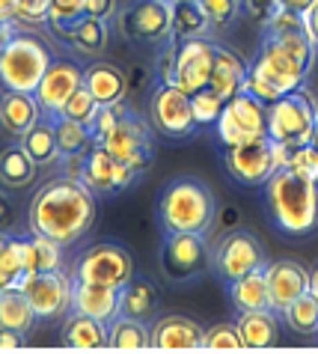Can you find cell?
<instances>
[{"mask_svg": "<svg viewBox=\"0 0 318 354\" xmlns=\"http://www.w3.org/2000/svg\"><path fill=\"white\" fill-rule=\"evenodd\" d=\"M262 48L247 72L244 90L265 104H274L286 93L301 90L315 66V42L310 39L301 15L277 12L262 24Z\"/></svg>", "mask_w": 318, "mask_h": 354, "instance_id": "6da1fadb", "label": "cell"}, {"mask_svg": "<svg viewBox=\"0 0 318 354\" xmlns=\"http://www.w3.org/2000/svg\"><path fill=\"white\" fill-rule=\"evenodd\" d=\"M98 194H93L75 176H54L30 196L27 221L30 232L48 235L63 248L81 244L95 226Z\"/></svg>", "mask_w": 318, "mask_h": 354, "instance_id": "7a4b0ae2", "label": "cell"}, {"mask_svg": "<svg viewBox=\"0 0 318 354\" xmlns=\"http://www.w3.org/2000/svg\"><path fill=\"white\" fill-rule=\"evenodd\" d=\"M268 218L286 235H310L318 230V182L280 167L265 182Z\"/></svg>", "mask_w": 318, "mask_h": 354, "instance_id": "3957f363", "label": "cell"}, {"mask_svg": "<svg viewBox=\"0 0 318 354\" xmlns=\"http://www.w3.org/2000/svg\"><path fill=\"white\" fill-rule=\"evenodd\" d=\"M221 214L214 191L196 176H176L158 196V221L164 232H203L208 235Z\"/></svg>", "mask_w": 318, "mask_h": 354, "instance_id": "277c9868", "label": "cell"}, {"mask_svg": "<svg viewBox=\"0 0 318 354\" xmlns=\"http://www.w3.org/2000/svg\"><path fill=\"white\" fill-rule=\"evenodd\" d=\"M54 60L51 45L42 36H36V30H18L12 36V42L0 57V84L6 90H21V93H36L42 75L48 72V66Z\"/></svg>", "mask_w": 318, "mask_h": 354, "instance_id": "5b68a950", "label": "cell"}, {"mask_svg": "<svg viewBox=\"0 0 318 354\" xmlns=\"http://www.w3.org/2000/svg\"><path fill=\"white\" fill-rule=\"evenodd\" d=\"M286 158H289V146L274 143L271 137H259V140L238 143V146H223L226 173L235 182L250 185V188H265V182L280 167H286Z\"/></svg>", "mask_w": 318, "mask_h": 354, "instance_id": "8992f818", "label": "cell"}, {"mask_svg": "<svg viewBox=\"0 0 318 354\" xmlns=\"http://www.w3.org/2000/svg\"><path fill=\"white\" fill-rule=\"evenodd\" d=\"M214 248L203 232H164L161 244V268L167 280L191 283L214 268Z\"/></svg>", "mask_w": 318, "mask_h": 354, "instance_id": "52a82bcc", "label": "cell"}, {"mask_svg": "<svg viewBox=\"0 0 318 354\" xmlns=\"http://www.w3.org/2000/svg\"><path fill=\"white\" fill-rule=\"evenodd\" d=\"M315 125V98L301 90L268 104V137L280 146H306Z\"/></svg>", "mask_w": 318, "mask_h": 354, "instance_id": "ba28073f", "label": "cell"}, {"mask_svg": "<svg viewBox=\"0 0 318 354\" xmlns=\"http://www.w3.org/2000/svg\"><path fill=\"white\" fill-rule=\"evenodd\" d=\"M72 277L84 283H104L122 289L134 277V259L119 241H95L77 253L72 265Z\"/></svg>", "mask_w": 318, "mask_h": 354, "instance_id": "9c48e42d", "label": "cell"}, {"mask_svg": "<svg viewBox=\"0 0 318 354\" xmlns=\"http://www.w3.org/2000/svg\"><path fill=\"white\" fill-rule=\"evenodd\" d=\"M116 27L137 45H164L173 36L170 0H128L116 12Z\"/></svg>", "mask_w": 318, "mask_h": 354, "instance_id": "30bf717a", "label": "cell"}, {"mask_svg": "<svg viewBox=\"0 0 318 354\" xmlns=\"http://www.w3.org/2000/svg\"><path fill=\"white\" fill-rule=\"evenodd\" d=\"M146 113H149L152 131L167 137V140H182V137H191L200 129L194 120L191 95L185 90H178L176 84H158L155 93L149 95Z\"/></svg>", "mask_w": 318, "mask_h": 354, "instance_id": "8fae6325", "label": "cell"}, {"mask_svg": "<svg viewBox=\"0 0 318 354\" xmlns=\"http://www.w3.org/2000/svg\"><path fill=\"white\" fill-rule=\"evenodd\" d=\"M214 129L221 146H238L268 137V104L241 90L223 104V113Z\"/></svg>", "mask_w": 318, "mask_h": 354, "instance_id": "7c38bea8", "label": "cell"}, {"mask_svg": "<svg viewBox=\"0 0 318 354\" xmlns=\"http://www.w3.org/2000/svg\"><path fill=\"white\" fill-rule=\"evenodd\" d=\"M107 152L113 155L119 164L131 167L134 173H146L155 161V143H152V125L143 122L131 107L122 113V120L116 122V129L102 140Z\"/></svg>", "mask_w": 318, "mask_h": 354, "instance_id": "4fadbf2b", "label": "cell"}, {"mask_svg": "<svg viewBox=\"0 0 318 354\" xmlns=\"http://www.w3.org/2000/svg\"><path fill=\"white\" fill-rule=\"evenodd\" d=\"M21 289L27 295L30 307H33L36 319L57 322L72 313V295H75V277L63 268L57 271H36L24 277Z\"/></svg>", "mask_w": 318, "mask_h": 354, "instance_id": "5bb4252c", "label": "cell"}, {"mask_svg": "<svg viewBox=\"0 0 318 354\" xmlns=\"http://www.w3.org/2000/svg\"><path fill=\"white\" fill-rule=\"evenodd\" d=\"M214 274L232 283L250 271L265 268V250L250 230H230L214 241Z\"/></svg>", "mask_w": 318, "mask_h": 354, "instance_id": "9a60e30c", "label": "cell"}, {"mask_svg": "<svg viewBox=\"0 0 318 354\" xmlns=\"http://www.w3.org/2000/svg\"><path fill=\"white\" fill-rule=\"evenodd\" d=\"M77 179H81L93 194L107 196V194L128 191L137 179H140V173H134L131 167L119 164L113 155L107 152L104 143H93V146H89V149L84 152V158H81V170H77Z\"/></svg>", "mask_w": 318, "mask_h": 354, "instance_id": "2e32d148", "label": "cell"}, {"mask_svg": "<svg viewBox=\"0 0 318 354\" xmlns=\"http://www.w3.org/2000/svg\"><path fill=\"white\" fill-rule=\"evenodd\" d=\"M214 57H217V45L205 36L178 42L173 84L178 90H185L187 95L200 93L203 86H208V77H212V68H214Z\"/></svg>", "mask_w": 318, "mask_h": 354, "instance_id": "e0dca14e", "label": "cell"}, {"mask_svg": "<svg viewBox=\"0 0 318 354\" xmlns=\"http://www.w3.org/2000/svg\"><path fill=\"white\" fill-rule=\"evenodd\" d=\"M81 84H84V66L72 60V57H54L33 95H36V102L42 104L45 116L54 120V116H59V111H63V104L68 102V95Z\"/></svg>", "mask_w": 318, "mask_h": 354, "instance_id": "ac0fdd59", "label": "cell"}, {"mask_svg": "<svg viewBox=\"0 0 318 354\" xmlns=\"http://www.w3.org/2000/svg\"><path fill=\"white\" fill-rule=\"evenodd\" d=\"M265 277L271 292V310L277 316H283L303 292H310V271L294 259H277L265 265Z\"/></svg>", "mask_w": 318, "mask_h": 354, "instance_id": "d6986e66", "label": "cell"}, {"mask_svg": "<svg viewBox=\"0 0 318 354\" xmlns=\"http://www.w3.org/2000/svg\"><path fill=\"white\" fill-rule=\"evenodd\" d=\"M205 330L187 316H158L152 322V348L158 351H196Z\"/></svg>", "mask_w": 318, "mask_h": 354, "instance_id": "ffe728a7", "label": "cell"}, {"mask_svg": "<svg viewBox=\"0 0 318 354\" xmlns=\"http://www.w3.org/2000/svg\"><path fill=\"white\" fill-rule=\"evenodd\" d=\"M45 116L42 104L36 102L33 93L21 90H0V129L12 137H24L33 125Z\"/></svg>", "mask_w": 318, "mask_h": 354, "instance_id": "44dd1931", "label": "cell"}, {"mask_svg": "<svg viewBox=\"0 0 318 354\" xmlns=\"http://www.w3.org/2000/svg\"><path fill=\"white\" fill-rule=\"evenodd\" d=\"M161 313V292H158L155 280L149 277H134L119 289V316L137 319V322H155Z\"/></svg>", "mask_w": 318, "mask_h": 354, "instance_id": "7402d4cb", "label": "cell"}, {"mask_svg": "<svg viewBox=\"0 0 318 354\" xmlns=\"http://www.w3.org/2000/svg\"><path fill=\"white\" fill-rule=\"evenodd\" d=\"M72 310L93 316L98 322H113L119 316V289L104 286V283H84L75 280V295H72Z\"/></svg>", "mask_w": 318, "mask_h": 354, "instance_id": "603a6c76", "label": "cell"}, {"mask_svg": "<svg viewBox=\"0 0 318 354\" xmlns=\"http://www.w3.org/2000/svg\"><path fill=\"white\" fill-rule=\"evenodd\" d=\"M84 84L98 104H116L128 93V77L119 66L107 60H93L84 68Z\"/></svg>", "mask_w": 318, "mask_h": 354, "instance_id": "cb8c5ba5", "label": "cell"}, {"mask_svg": "<svg viewBox=\"0 0 318 354\" xmlns=\"http://www.w3.org/2000/svg\"><path fill=\"white\" fill-rule=\"evenodd\" d=\"M36 176H39V164L33 161V155L24 149V143L18 137L0 149V185L3 188L24 191L36 182Z\"/></svg>", "mask_w": 318, "mask_h": 354, "instance_id": "d4e9b609", "label": "cell"}, {"mask_svg": "<svg viewBox=\"0 0 318 354\" xmlns=\"http://www.w3.org/2000/svg\"><path fill=\"white\" fill-rule=\"evenodd\" d=\"M247 72H250V66L244 63L241 54H235L232 48L217 45V57H214V68H212V77H208V86H212L223 102H230L232 95H238L244 90Z\"/></svg>", "mask_w": 318, "mask_h": 354, "instance_id": "484cf974", "label": "cell"}, {"mask_svg": "<svg viewBox=\"0 0 318 354\" xmlns=\"http://www.w3.org/2000/svg\"><path fill=\"white\" fill-rule=\"evenodd\" d=\"M27 274V235L0 230V289L21 286Z\"/></svg>", "mask_w": 318, "mask_h": 354, "instance_id": "4316f807", "label": "cell"}, {"mask_svg": "<svg viewBox=\"0 0 318 354\" xmlns=\"http://www.w3.org/2000/svg\"><path fill=\"white\" fill-rule=\"evenodd\" d=\"M238 330L244 337V348H268L280 339V319L268 310H244L238 313Z\"/></svg>", "mask_w": 318, "mask_h": 354, "instance_id": "83f0119b", "label": "cell"}, {"mask_svg": "<svg viewBox=\"0 0 318 354\" xmlns=\"http://www.w3.org/2000/svg\"><path fill=\"white\" fill-rule=\"evenodd\" d=\"M24 143V149L33 155V161L39 164V170H57L63 155H59V146H57V129H54V120L51 116H42L33 129H30L24 137H18Z\"/></svg>", "mask_w": 318, "mask_h": 354, "instance_id": "f1b7e54d", "label": "cell"}, {"mask_svg": "<svg viewBox=\"0 0 318 354\" xmlns=\"http://www.w3.org/2000/svg\"><path fill=\"white\" fill-rule=\"evenodd\" d=\"M107 42H111V21L95 18V15H84L66 39V45L72 48V51L93 57V60H98V57L107 51Z\"/></svg>", "mask_w": 318, "mask_h": 354, "instance_id": "f546056e", "label": "cell"}, {"mask_svg": "<svg viewBox=\"0 0 318 354\" xmlns=\"http://www.w3.org/2000/svg\"><path fill=\"white\" fill-rule=\"evenodd\" d=\"M226 289H230V301H232V307L238 313H244V310H268V307H271V292H268L265 268L250 271V274H244V277L226 283Z\"/></svg>", "mask_w": 318, "mask_h": 354, "instance_id": "4dcf8cb0", "label": "cell"}, {"mask_svg": "<svg viewBox=\"0 0 318 354\" xmlns=\"http://www.w3.org/2000/svg\"><path fill=\"white\" fill-rule=\"evenodd\" d=\"M63 342L68 348H104L107 346V324L72 310L63 324Z\"/></svg>", "mask_w": 318, "mask_h": 354, "instance_id": "1f68e13d", "label": "cell"}, {"mask_svg": "<svg viewBox=\"0 0 318 354\" xmlns=\"http://www.w3.org/2000/svg\"><path fill=\"white\" fill-rule=\"evenodd\" d=\"M107 346L116 351H146L152 348V328L146 322L116 316L107 322Z\"/></svg>", "mask_w": 318, "mask_h": 354, "instance_id": "d6a6232c", "label": "cell"}, {"mask_svg": "<svg viewBox=\"0 0 318 354\" xmlns=\"http://www.w3.org/2000/svg\"><path fill=\"white\" fill-rule=\"evenodd\" d=\"M170 3H173V39H178V42L200 39L208 36V30H214L205 9L200 6V0H170Z\"/></svg>", "mask_w": 318, "mask_h": 354, "instance_id": "836d02e7", "label": "cell"}, {"mask_svg": "<svg viewBox=\"0 0 318 354\" xmlns=\"http://www.w3.org/2000/svg\"><path fill=\"white\" fill-rule=\"evenodd\" d=\"M33 324H36V313H33V307H30L24 289L21 286L0 289V328H12V330L30 333Z\"/></svg>", "mask_w": 318, "mask_h": 354, "instance_id": "e575fe53", "label": "cell"}, {"mask_svg": "<svg viewBox=\"0 0 318 354\" xmlns=\"http://www.w3.org/2000/svg\"><path fill=\"white\" fill-rule=\"evenodd\" d=\"M54 129H57V146H59L63 161L81 158L89 146L95 143V137H93V131H89L86 122H75V120H68V116H54Z\"/></svg>", "mask_w": 318, "mask_h": 354, "instance_id": "d590c367", "label": "cell"}, {"mask_svg": "<svg viewBox=\"0 0 318 354\" xmlns=\"http://www.w3.org/2000/svg\"><path fill=\"white\" fill-rule=\"evenodd\" d=\"M63 268V244H57L48 235H27V271H57ZM27 274V277H30Z\"/></svg>", "mask_w": 318, "mask_h": 354, "instance_id": "8d00e7d4", "label": "cell"}, {"mask_svg": "<svg viewBox=\"0 0 318 354\" xmlns=\"http://www.w3.org/2000/svg\"><path fill=\"white\" fill-rule=\"evenodd\" d=\"M86 15V0H51V12H48V30L54 39L66 45L72 27Z\"/></svg>", "mask_w": 318, "mask_h": 354, "instance_id": "74e56055", "label": "cell"}, {"mask_svg": "<svg viewBox=\"0 0 318 354\" xmlns=\"http://www.w3.org/2000/svg\"><path fill=\"white\" fill-rule=\"evenodd\" d=\"M283 319L297 337H312V333H318V295L312 289L303 292L301 298L283 313Z\"/></svg>", "mask_w": 318, "mask_h": 354, "instance_id": "f35d334b", "label": "cell"}, {"mask_svg": "<svg viewBox=\"0 0 318 354\" xmlns=\"http://www.w3.org/2000/svg\"><path fill=\"white\" fill-rule=\"evenodd\" d=\"M191 104H194V120H196V125H200V129H208V125H217L226 102L212 90V86H203L200 93L191 95Z\"/></svg>", "mask_w": 318, "mask_h": 354, "instance_id": "ab89813d", "label": "cell"}, {"mask_svg": "<svg viewBox=\"0 0 318 354\" xmlns=\"http://www.w3.org/2000/svg\"><path fill=\"white\" fill-rule=\"evenodd\" d=\"M203 348H208V351H238V348H244V337H241V330H238V322L235 324L223 322V324L208 328L205 337H203Z\"/></svg>", "mask_w": 318, "mask_h": 354, "instance_id": "60d3db41", "label": "cell"}, {"mask_svg": "<svg viewBox=\"0 0 318 354\" xmlns=\"http://www.w3.org/2000/svg\"><path fill=\"white\" fill-rule=\"evenodd\" d=\"M48 12H51V0H18L12 18L24 30H39V27H48Z\"/></svg>", "mask_w": 318, "mask_h": 354, "instance_id": "b9f144b4", "label": "cell"}, {"mask_svg": "<svg viewBox=\"0 0 318 354\" xmlns=\"http://www.w3.org/2000/svg\"><path fill=\"white\" fill-rule=\"evenodd\" d=\"M98 111V102L93 98V93L86 90V84H81L77 90L68 95V102L63 104V111H59V116H68V120H75V122H86L95 116Z\"/></svg>", "mask_w": 318, "mask_h": 354, "instance_id": "7bdbcfd3", "label": "cell"}, {"mask_svg": "<svg viewBox=\"0 0 318 354\" xmlns=\"http://www.w3.org/2000/svg\"><path fill=\"white\" fill-rule=\"evenodd\" d=\"M200 6L205 9L214 30H230L241 12V0H200Z\"/></svg>", "mask_w": 318, "mask_h": 354, "instance_id": "ee69618b", "label": "cell"}, {"mask_svg": "<svg viewBox=\"0 0 318 354\" xmlns=\"http://www.w3.org/2000/svg\"><path fill=\"white\" fill-rule=\"evenodd\" d=\"M125 111H128V104H125V102H116V104H98L95 116L89 120V131H93L95 143H102L104 137L116 129V122L122 120V113H125Z\"/></svg>", "mask_w": 318, "mask_h": 354, "instance_id": "f6af8a7d", "label": "cell"}, {"mask_svg": "<svg viewBox=\"0 0 318 354\" xmlns=\"http://www.w3.org/2000/svg\"><path fill=\"white\" fill-rule=\"evenodd\" d=\"M286 167L294 173L306 176V179L318 182V155L310 149V143L306 146H292L289 149V158H286Z\"/></svg>", "mask_w": 318, "mask_h": 354, "instance_id": "bcb514c9", "label": "cell"}, {"mask_svg": "<svg viewBox=\"0 0 318 354\" xmlns=\"http://www.w3.org/2000/svg\"><path fill=\"white\" fill-rule=\"evenodd\" d=\"M241 12L256 24H265L277 12V0H241Z\"/></svg>", "mask_w": 318, "mask_h": 354, "instance_id": "7dc6e473", "label": "cell"}, {"mask_svg": "<svg viewBox=\"0 0 318 354\" xmlns=\"http://www.w3.org/2000/svg\"><path fill=\"white\" fill-rule=\"evenodd\" d=\"M6 191H9V188H3V185H0V230L12 232V223H15V218H18V209H15L12 196H9Z\"/></svg>", "mask_w": 318, "mask_h": 354, "instance_id": "c3c4849f", "label": "cell"}, {"mask_svg": "<svg viewBox=\"0 0 318 354\" xmlns=\"http://www.w3.org/2000/svg\"><path fill=\"white\" fill-rule=\"evenodd\" d=\"M116 12H119L116 0H86V15H95V18H104V21H113Z\"/></svg>", "mask_w": 318, "mask_h": 354, "instance_id": "681fc988", "label": "cell"}, {"mask_svg": "<svg viewBox=\"0 0 318 354\" xmlns=\"http://www.w3.org/2000/svg\"><path fill=\"white\" fill-rule=\"evenodd\" d=\"M21 30V27L15 24V18H3L0 15V57H3V51L9 48V42H12V36Z\"/></svg>", "mask_w": 318, "mask_h": 354, "instance_id": "f907efd6", "label": "cell"}, {"mask_svg": "<svg viewBox=\"0 0 318 354\" xmlns=\"http://www.w3.org/2000/svg\"><path fill=\"white\" fill-rule=\"evenodd\" d=\"M24 337L27 333L21 330H12V328H0V348L12 351V348H21L24 346Z\"/></svg>", "mask_w": 318, "mask_h": 354, "instance_id": "816d5d0a", "label": "cell"}, {"mask_svg": "<svg viewBox=\"0 0 318 354\" xmlns=\"http://www.w3.org/2000/svg\"><path fill=\"white\" fill-rule=\"evenodd\" d=\"M301 18H303L306 33H310V39L315 42V48H318V0H315V3H312L310 9H306V12H303Z\"/></svg>", "mask_w": 318, "mask_h": 354, "instance_id": "f5cc1de1", "label": "cell"}, {"mask_svg": "<svg viewBox=\"0 0 318 354\" xmlns=\"http://www.w3.org/2000/svg\"><path fill=\"white\" fill-rule=\"evenodd\" d=\"M312 3H315V0H277V9H283V12H292V15H303Z\"/></svg>", "mask_w": 318, "mask_h": 354, "instance_id": "db71d44e", "label": "cell"}, {"mask_svg": "<svg viewBox=\"0 0 318 354\" xmlns=\"http://www.w3.org/2000/svg\"><path fill=\"white\" fill-rule=\"evenodd\" d=\"M310 149L318 155V102H315V125H312V137H310Z\"/></svg>", "mask_w": 318, "mask_h": 354, "instance_id": "11a10c76", "label": "cell"}, {"mask_svg": "<svg viewBox=\"0 0 318 354\" xmlns=\"http://www.w3.org/2000/svg\"><path fill=\"white\" fill-rule=\"evenodd\" d=\"M15 3H18V0H0V15H3V18H12Z\"/></svg>", "mask_w": 318, "mask_h": 354, "instance_id": "9f6ffc18", "label": "cell"}, {"mask_svg": "<svg viewBox=\"0 0 318 354\" xmlns=\"http://www.w3.org/2000/svg\"><path fill=\"white\" fill-rule=\"evenodd\" d=\"M310 289L318 295V265H315V268L310 271Z\"/></svg>", "mask_w": 318, "mask_h": 354, "instance_id": "6f0895ef", "label": "cell"}]
</instances>
